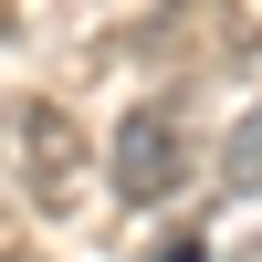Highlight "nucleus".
<instances>
[{
    "label": "nucleus",
    "instance_id": "1",
    "mask_svg": "<svg viewBox=\"0 0 262 262\" xmlns=\"http://www.w3.org/2000/svg\"><path fill=\"white\" fill-rule=\"evenodd\" d=\"M105 179H116L126 210H168V200L189 189V126H179V105H168V95L126 105L116 147H105Z\"/></svg>",
    "mask_w": 262,
    "mask_h": 262
},
{
    "label": "nucleus",
    "instance_id": "2",
    "mask_svg": "<svg viewBox=\"0 0 262 262\" xmlns=\"http://www.w3.org/2000/svg\"><path fill=\"white\" fill-rule=\"evenodd\" d=\"M21 179H32V200L53 210H84V179H95V147H84V126L63 116V105H21Z\"/></svg>",
    "mask_w": 262,
    "mask_h": 262
},
{
    "label": "nucleus",
    "instance_id": "3",
    "mask_svg": "<svg viewBox=\"0 0 262 262\" xmlns=\"http://www.w3.org/2000/svg\"><path fill=\"white\" fill-rule=\"evenodd\" d=\"M221 189L231 200H262V95L231 116V137H221Z\"/></svg>",
    "mask_w": 262,
    "mask_h": 262
},
{
    "label": "nucleus",
    "instance_id": "4",
    "mask_svg": "<svg viewBox=\"0 0 262 262\" xmlns=\"http://www.w3.org/2000/svg\"><path fill=\"white\" fill-rule=\"evenodd\" d=\"M11 32H21V21H11V11H0V42H11Z\"/></svg>",
    "mask_w": 262,
    "mask_h": 262
},
{
    "label": "nucleus",
    "instance_id": "5",
    "mask_svg": "<svg viewBox=\"0 0 262 262\" xmlns=\"http://www.w3.org/2000/svg\"><path fill=\"white\" fill-rule=\"evenodd\" d=\"M231 262H262V242H252V252H231Z\"/></svg>",
    "mask_w": 262,
    "mask_h": 262
}]
</instances>
